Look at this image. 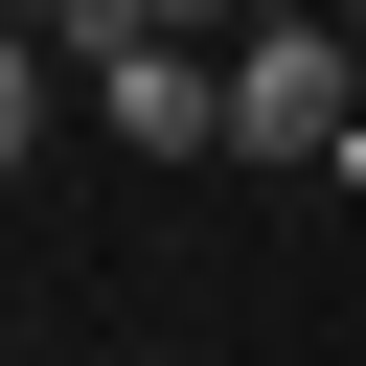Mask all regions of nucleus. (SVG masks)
I'll return each instance as SVG.
<instances>
[{"mask_svg": "<svg viewBox=\"0 0 366 366\" xmlns=\"http://www.w3.org/2000/svg\"><path fill=\"white\" fill-rule=\"evenodd\" d=\"M229 160H366V23H252L229 46Z\"/></svg>", "mask_w": 366, "mask_h": 366, "instance_id": "1", "label": "nucleus"}, {"mask_svg": "<svg viewBox=\"0 0 366 366\" xmlns=\"http://www.w3.org/2000/svg\"><path fill=\"white\" fill-rule=\"evenodd\" d=\"M92 137H114V160H206V137H229V69H206V46H114V69H92Z\"/></svg>", "mask_w": 366, "mask_h": 366, "instance_id": "2", "label": "nucleus"}, {"mask_svg": "<svg viewBox=\"0 0 366 366\" xmlns=\"http://www.w3.org/2000/svg\"><path fill=\"white\" fill-rule=\"evenodd\" d=\"M23 46H69V69H114V46H160L137 0H23Z\"/></svg>", "mask_w": 366, "mask_h": 366, "instance_id": "3", "label": "nucleus"}, {"mask_svg": "<svg viewBox=\"0 0 366 366\" xmlns=\"http://www.w3.org/2000/svg\"><path fill=\"white\" fill-rule=\"evenodd\" d=\"M137 23H160V46H206V23H229V46H252V23H274V0H137Z\"/></svg>", "mask_w": 366, "mask_h": 366, "instance_id": "4", "label": "nucleus"}, {"mask_svg": "<svg viewBox=\"0 0 366 366\" xmlns=\"http://www.w3.org/2000/svg\"><path fill=\"white\" fill-rule=\"evenodd\" d=\"M343 23H366V0H343Z\"/></svg>", "mask_w": 366, "mask_h": 366, "instance_id": "5", "label": "nucleus"}]
</instances>
